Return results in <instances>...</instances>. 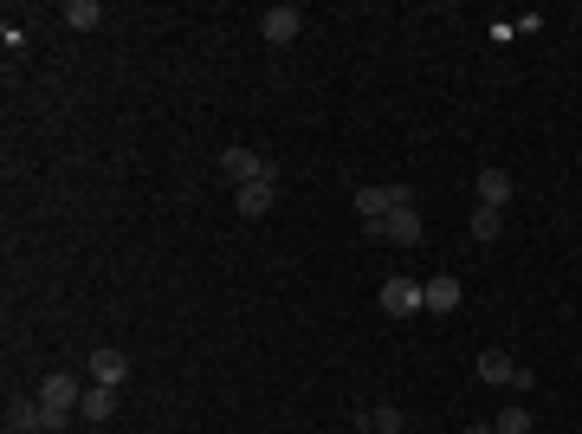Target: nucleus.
<instances>
[{
	"label": "nucleus",
	"mask_w": 582,
	"mask_h": 434,
	"mask_svg": "<svg viewBox=\"0 0 582 434\" xmlns=\"http://www.w3.org/2000/svg\"><path fill=\"white\" fill-rule=\"evenodd\" d=\"M78 402H85V389L72 383V376H46L39 383V409H46V434H59L65 422L78 415Z\"/></svg>",
	"instance_id": "nucleus-1"
},
{
	"label": "nucleus",
	"mask_w": 582,
	"mask_h": 434,
	"mask_svg": "<svg viewBox=\"0 0 582 434\" xmlns=\"http://www.w3.org/2000/svg\"><path fill=\"white\" fill-rule=\"evenodd\" d=\"M220 175H233V182H272V162H259L253 149H220Z\"/></svg>",
	"instance_id": "nucleus-2"
},
{
	"label": "nucleus",
	"mask_w": 582,
	"mask_h": 434,
	"mask_svg": "<svg viewBox=\"0 0 582 434\" xmlns=\"http://www.w3.org/2000/svg\"><path fill=\"white\" fill-rule=\"evenodd\" d=\"M91 383L123 389V383H130V357H123L117 344H97V350H91Z\"/></svg>",
	"instance_id": "nucleus-3"
},
{
	"label": "nucleus",
	"mask_w": 582,
	"mask_h": 434,
	"mask_svg": "<svg viewBox=\"0 0 582 434\" xmlns=\"http://www.w3.org/2000/svg\"><path fill=\"white\" fill-rule=\"evenodd\" d=\"M259 33H266L272 46H291V39L304 33V13L298 7H266V13H259Z\"/></svg>",
	"instance_id": "nucleus-4"
},
{
	"label": "nucleus",
	"mask_w": 582,
	"mask_h": 434,
	"mask_svg": "<svg viewBox=\"0 0 582 434\" xmlns=\"http://www.w3.org/2000/svg\"><path fill=\"white\" fill-rule=\"evenodd\" d=\"M382 311H388V318H414V311H427L421 286H414V279H382Z\"/></svg>",
	"instance_id": "nucleus-5"
},
{
	"label": "nucleus",
	"mask_w": 582,
	"mask_h": 434,
	"mask_svg": "<svg viewBox=\"0 0 582 434\" xmlns=\"http://www.w3.org/2000/svg\"><path fill=\"white\" fill-rule=\"evenodd\" d=\"M7 434H46V409H39V396H7Z\"/></svg>",
	"instance_id": "nucleus-6"
},
{
	"label": "nucleus",
	"mask_w": 582,
	"mask_h": 434,
	"mask_svg": "<svg viewBox=\"0 0 582 434\" xmlns=\"http://www.w3.org/2000/svg\"><path fill=\"white\" fill-rule=\"evenodd\" d=\"M356 214H363V221H369V234H376V227L388 221V214H395V188H356Z\"/></svg>",
	"instance_id": "nucleus-7"
},
{
	"label": "nucleus",
	"mask_w": 582,
	"mask_h": 434,
	"mask_svg": "<svg viewBox=\"0 0 582 434\" xmlns=\"http://www.w3.org/2000/svg\"><path fill=\"white\" fill-rule=\"evenodd\" d=\"M376 234H382V240H395V247H414V240H421V214H414V208H395V214H388V221L376 227Z\"/></svg>",
	"instance_id": "nucleus-8"
},
{
	"label": "nucleus",
	"mask_w": 582,
	"mask_h": 434,
	"mask_svg": "<svg viewBox=\"0 0 582 434\" xmlns=\"http://www.w3.org/2000/svg\"><path fill=\"white\" fill-rule=\"evenodd\" d=\"M511 376H518V363H511L505 350H479V383H492V389H511Z\"/></svg>",
	"instance_id": "nucleus-9"
},
{
	"label": "nucleus",
	"mask_w": 582,
	"mask_h": 434,
	"mask_svg": "<svg viewBox=\"0 0 582 434\" xmlns=\"http://www.w3.org/2000/svg\"><path fill=\"white\" fill-rule=\"evenodd\" d=\"M78 415H85V422H110V415H117V389H110V383H91L85 402H78Z\"/></svg>",
	"instance_id": "nucleus-10"
},
{
	"label": "nucleus",
	"mask_w": 582,
	"mask_h": 434,
	"mask_svg": "<svg viewBox=\"0 0 582 434\" xmlns=\"http://www.w3.org/2000/svg\"><path fill=\"white\" fill-rule=\"evenodd\" d=\"M460 279H427V286H421V305L427 311H460Z\"/></svg>",
	"instance_id": "nucleus-11"
},
{
	"label": "nucleus",
	"mask_w": 582,
	"mask_h": 434,
	"mask_svg": "<svg viewBox=\"0 0 582 434\" xmlns=\"http://www.w3.org/2000/svg\"><path fill=\"white\" fill-rule=\"evenodd\" d=\"M511 201V175L505 169H479V208H505Z\"/></svg>",
	"instance_id": "nucleus-12"
},
{
	"label": "nucleus",
	"mask_w": 582,
	"mask_h": 434,
	"mask_svg": "<svg viewBox=\"0 0 582 434\" xmlns=\"http://www.w3.org/2000/svg\"><path fill=\"white\" fill-rule=\"evenodd\" d=\"M65 26H72V33H91V26H104V7H97V0H65Z\"/></svg>",
	"instance_id": "nucleus-13"
},
{
	"label": "nucleus",
	"mask_w": 582,
	"mask_h": 434,
	"mask_svg": "<svg viewBox=\"0 0 582 434\" xmlns=\"http://www.w3.org/2000/svg\"><path fill=\"white\" fill-rule=\"evenodd\" d=\"M266 208H272V182H246L240 188V214H246V221H259Z\"/></svg>",
	"instance_id": "nucleus-14"
},
{
	"label": "nucleus",
	"mask_w": 582,
	"mask_h": 434,
	"mask_svg": "<svg viewBox=\"0 0 582 434\" xmlns=\"http://www.w3.org/2000/svg\"><path fill=\"white\" fill-rule=\"evenodd\" d=\"M505 234V214L498 208H473V240H498Z\"/></svg>",
	"instance_id": "nucleus-15"
},
{
	"label": "nucleus",
	"mask_w": 582,
	"mask_h": 434,
	"mask_svg": "<svg viewBox=\"0 0 582 434\" xmlns=\"http://www.w3.org/2000/svg\"><path fill=\"white\" fill-rule=\"evenodd\" d=\"M492 428H498V434H531V409H505Z\"/></svg>",
	"instance_id": "nucleus-16"
},
{
	"label": "nucleus",
	"mask_w": 582,
	"mask_h": 434,
	"mask_svg": "<svg viewBox=\"0 0 582 434\" xmlns=\"http://www.w3.org/2000/svg\"><path fill=\"white\" fill-rule=\"evenodd\" d=\"M369 428H376V434H401V409H395V402H382V409L369 415Z\"/></svg>",
	"instance_id": "nucleus-17"
},
{
	"label": "nucleus",
	"mask_w": 582,
	"mask_h": 434,
	"mask_svg": "<svg viewBox=\"0 0 582 434\" xmlns=\"http://www.w3.org/2000/svg\"><path fill=\"white\" fill-rule=\"evenodd\" d=\"M466 434H498V428H492V422H479V428H466Z\"/></svg>",
	"instance_id": "nucleus-18"
},
{
	"label": "nucleus",
	"mask_w": 582,
	"mask_h": 434,
	"mask_svg": "<svg viewBox=\"0 0 582 434\" xmlns=\"http://www.w3.org/2000/svg\"><path fill=\"white\" fill-rule=\"evenodd\" d=\"M356 434H376V428H356Z\"/></svg>",
	"instance_id": "nucleus-19"
}]
</instances>
